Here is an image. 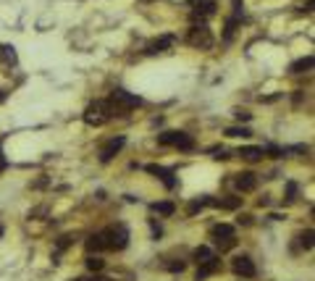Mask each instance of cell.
<instances>
[{"label":"cell","instance_id":"cell-1","mask_svg":"<svg viewBox=\"0 0 315 281\" xmlns=\"http://www.w3.org/2000/svg\"><path fill=\"white\" fill-rule=\"evenodd\" d=\"M110 116H113V108H110V103L105 100H95V103H89L87 110H84V124L87 126H103Z\"/></svg>","mask_w":315,"mask_h":281},{"label":"cell","instance_id":"cell-2","mask_svg":"<svg viewBox=\"0 0 315 281\" xmlns=\"http://www.w3.org/2000/svg\"><path fill=\"white\" fill-rule=\"evenodd\" d=\"M140 105H142V98L131 95V92H126V89H113L110 92V108H113V113H119V116H124L131 108H140Z\"/></svg>","mask_w":315,"mask_h":281},{"label":"cell","instance_id":"cell-3","mask_svg":"<svg viewBox=\"0 0 315 281\" xmlns=\"http://www.w3.org/2000/svg\"><path fill=\"white\" fill-rule=\"evenodd\" d=\"M158 142L166 147H176V150H194V139L187 132H163L158 137Z\"/></svg>","mask_w":315,"mask_h":281},{"label":"cell","instance_id":"cell-4","mask_svg":"<svg viewBox=\"0 0 315 281\" xmlns=\"http://www.w3.org/2000/svg\"><path fill=\"white\" fill-rule=\"evenodd\" d=\"M105 234V245L108 250H124L129 245V229L124 223H116V226H110L103 231Z\"/></svg>","mask_w":315,"mask_h":281},{"label":"cell","instance_id":"cell-5","mask_svg":"<svg viewBox=\"0 0 315 281\" xmlns=\"http://www.w3.org/2000/svg\"><path fill=\"white\" fill-rule=\"evenodd\" d=\"M187 42L192 45V48H202V50H208L213 48V34L205 24H192L189 34H187Z\"/></svg>","mask_w":315,"mask_h":281},{"label":"cell","instance_id":"cell-6","mask_svg":"<svg viewBox=\"0 0 315 281\" xmlns=\"http://www.w3.org/2000/svg\"><path fill=\"white\" fill-rule=\"evenodd\" d=\"M192 3H194V8H192V21H194V24H197V21H200V24H205V18L215 13V3H213V0H192Z\"/></svg>","mask_w":315,"mask_h":281},{"label":"cell","instance_id":"cell-7","mask_svg":"<svg viewBox=\"0 0 315 281\" xmlns=\"http://www.w3.org/2000/svg\"><path fill=\"white\" fill-rule=\"evenodd\" d=\"M126 145V137H113V139H108V142L100 147V160L108 163V160H113Z\"/></svg>","mask_w":315,"mask_h":281},{"label":"cell","instance_id":"cell-8","mask_svg":"<svg viewBox=\"0 0 315 281\" xmlns=\"http://www.w3.org/2000/svg\"><path fill=\"white\" fill-rule=\"evenodd\" d=\"M231 268H234L237 276H244V278H252V276H255V263H252L247 255H237L234 263H231Z\"/></svg>","mask_w":315,"mask_h":281},{"label":"cell","instance_id":"cell-9","mask_svg":"<svg viewBox=\"0 0 315 281\" xmlns=\"http://www.w3.org/2000/svg\"><path fill=\"white\" fill-rule=\"evenodd\" d=\"M147 171L150 174H155L158 179H161L163 184H166V190H176V176H173V171L171 168H163V166H147Z\"/></svg>","mask_w":315,"mask_h":281},{"label":"cell","instance_id":"cell-10","mask_svg":"<svg viewBox=\"0 0 315 281\" xmlns=\"http://www.w3.org/2000/svg\"><path fill=\"white\" fill-rule=\"evenodd\" d=\"M173 42H176L173 34H163V37H158V40H152V42L147 45V53H150V55H155V53H166L168 48H173Z\"/></svg>","mask_w":315,"mask_h":281},{"label":"cell","instance_id":"cell-11","mask_svg":"<svg viewBox=\"0 0 315 281\" xmlns=\"http://www.w3.org/2000/svg\"><path fill=\"white\" fill-rule=\"evenodd\" d=\"M234 184H237L239 192H252L255 186H258V176H255L252 171H244V174H237Z\"/></svg>","mask_w":315,"mask_h":281},{"label":"cell","instance_id":"cell-12","mask_svg":"<svg viewBox=\"0 0 315 281\" xmlns=\"http://www.w3.org/2000/svg\"><path fill=\"white\" fill-rule=\"evenodd\" d=\"M208 205H213V208H221V210H237V208L242 205V197H221V200H215V197H208Z\"/></svg>","mask_w":315,"mask_h":281},{"label":"cell","instance_id":"cell-13","mask_svg":"<svg viewBox=\"0 0 315 281\" xmlns=\"http://www.w3.org/2000/svg\"><path fill=\"white\" fill-rule=\"evenodd\" d=\"M210 237H213V242H218V239H231V237H234V226H231V223H215V226L210 229Z\"/></svg>","mask_w":315,"mask_h":281},{"label":"cell","instance_id":"cell-14","mask_svg":"<svg viewBox=\"0 0 315 281\" xmlns=\"http://www.w3.org/2000/svg\"><path fill=\"white\" fill-rule=\"evenodd\" d=\"M103 250H108V245H105V234L97 231V234H92V237L87 239V252L92 255V252H103Z\"/></svg>","mask_w":315,"mask_h":281},{"label":"cell","instance_id":"cell-15","mask_svg":"<svg viewBox=\"0 0 315 281\" xmlns=\"http://www.w3.org/2000/svg\"><path fill=\"white\" fill-rule=\"evenodd\" d=\"M218 268H221V260H218V257H210L208 263H202V266L197 268V281L208 278V276H210V273H215Z\"/></svg>","mask_w":315,"mask_h":281},{"label":"cell","instance_id":"cell-16","mask_svg":"<svg viewBox=\"0 0 315 281\" xmlns=\"http://www.w3.org/2000/svg\"><path fill=\"white\" fill-rule=\"evenodd\" d=\"M310 68H312V55L300 58V61L291 63V74H305V71H310Z\"/></svg>","mask_w":315,"mask_h":281},{"label":"cell","instance_id":"cell-17","mask_svg":"<svg viewBox=\"0 0 315 281\" xmlns=\"http://www.w3.org/2000/svg\"><path fill=\"white\" fill-rule=\"evenodd\" d=\"M237 155H242L244 160H260L265 153H263V147H239Z\"/></svg>","mask_w":315,"mask_h":281},{"label":"cell","instance_id":"cell-18","mask_svg":"<svg viewBox=\"0 0 315 281\" xmlns=\"http://www.w3.org/2000/svg\"><path fill=\"white\" fill-rule=\"evenodd\" d=\"M152 210L161 216H173L176 213V205L173 202H152Z\"/></svg>","mask_w":315,"mask_h":281},{"label":"cell","instance_id":"cell-19","mask_svg":"<svg viewBox=\"0 0 315 281\" xmlns=\"http://www.w3.org/2000/svg\"><path fill=\"white\" fill-rule=\"evenodd\" d=\"M210 257H215L210 247H197V250H194V260H197L200 266H202V263H208Z\"/></svg>","mask_w":315,"mask_h":281},{"label":"cell","instance_id":"cell-20","mask_svg":"<svg viewBox=\"0 0 315 281\" xmlns=\"http://www.w3.org/2000/svg\"><path fill=\"white\" fill-rule=\"evenodd\" d=\"M226 137H242V139H247V137H252V132L247 129V126H229L226 129Z\"/></svg>","mask_w":315,"mask_h":281},{"label":"cell","instance_id":"cell-21","mask_svg":"<svg viewBox=\"0 0 315 281\" xmlns=\"http://www.w3.org/2000/svg\"><path fill=\"white\" fill-rule=\"evenodd\" d=\"M87 268H89V271H103V268H105V260H103L100 255H89V257H87Z\"/></svg>","mask_w":315,"mask_h":281},{"label":"cell","instance_id":"cell-22","mask_svg":"<svg viewBox=\"0 0 315 281\" xmlns=\"http://www.w3.org/2000/svg\"><path fill=\"white\" fill-rule=\"evenodd\" d=\"M202 208H208V197H200V200H192L189 202V208H187V213L189 216H194V213H200Z\"/></svg>","mask_w":315,"mask_h":281},{"label":"cell","instance_id":"cell-23","mask_svg":"<svg viewBox=\"0 0 315 281\" xmlns=\"http://www.w3.org/2000/svg\"><path fill=\"white\" fill-rule=\"evenodd\" d=\"M237 24H239V18H237V16H231V18L226 21V32H223V40H226V42H231V37H234V29H237Z\"/></svg>","mask_w":315,"mask_h":281},{"label":"cell","instance_id":"cell-24","mask_svg":"<svg viewBox=\"0 0 315 281\" xmlns=\"http://www.w3.org/2000/svg\"><path fill=\"white\" fill-rule=\"evenodd\" d=\"M300 245H302L305 250H310V247H312V229H307V231H302V234H300Z\"/></svg>","mask_w":315,"mask_h":281},{"label":"cell","instance_id":"cell-25","mask_svg":"<svg viewBox=\"0 0 315 281\" xmlns=\"http://www.w3.org/2000/svg\"><path fill=\"white\" fill-rule=\"evenodd\" d=\"M286 200L291 202V200H297V184L294 181H289L286 184Z\"/></svg>","mask_w":315,"mask_h":281},{"label":"cell","instance_id":"cell-26","mask_svg":"<svg viewBox=\"0 0 315 281\" xmlns=\"http://www.w3.org/2000/svg\"><path fill=\"white\" fill-rule=\"evenodd\" d=\"M215 245L221 247V252H226V250H231V247L237 245V239H234V237H231V239H218Z\"/></svg>","mask_w":315,"mask_h":281},{"label":"cell","instance_id":"cell-27","mask_svg":"<svg viewBox=\"0 0 315 281\" xmlns=\"http://www.w3.org/2000/svg\"><path fill=\"white\" fill-rule=\"evenodd\" d=\"M69 245H71V237H61V239H58V247H55V257H58L66 247H69Z\"/></svg>","mask_w":315,"mask_h":281},{"label":"cell","instance_id":"cell-28","mask_svg":"<svg viewBox=\"0 0 315 281\" xmlns=\"http://www.w3.org/2000/svg\"><path fill=\"white\" fill-rule=\"evenodd\" d=\"M0 55H3L6 61H11V63L16 61V53H13V48H0Z\"/></svg>","mask_w":315,"mask_h":281},{"label":"cell","instance_id":"cell-29","mask_svg":"<svg viewBox=\"0 0 315 281\" xmlns=\"http://www.w3.org/2000/svg\"><path fill=\"white\" fill-rule=\"evenodd\" d=\"M166 268H168V271H173V273H176V271H179V273H182V271L187 268V263H184V260H179V263H168Z\"/></svg>","mask_w":315,"mask_h":281},{"label":"cell","instance_id":"cell-30","mask_svg":"<svg viewBox=\"0 0 315 281\" xmlns=\"http://www.w3.org/2000/svg\"><path fill=\"white\" fill-rule=\"evenodd\" d=\"M234 116H237L239 121H250L252 119V113H247V110H234Z\"/></svg>","mask_w":315,"mask_h":281},{"label":"cell","instance_id":"cell-31","mask_svg":"<svg viewBox=\"0 0 315 281\" xmlns=\"http://www.w3.org/2000/svg\"><path fill=\"white\" fill-rule=\"evenodd\" d=\"M150 229H152V237H155V239H158V237H161V234H163L161 223H155V221H150Z\"/></svg>","mask_w":315,"mask_h":281},{"label":"cell","instance_id":"cell-32","mask_svg":"<svg viewBox=\"0 0 315 281\" xmlns=\"http://www.w3.org/2000/svg\"><path fill=\"white\" fill-rule=\"evenodd\" d=\"M210 153H213V158H229L226 155V147H213Z\"/></svg>","mask_w":315,"mask_h":281},{"label":"cell","instance_id":"cell-33","mask_svg":"<svg viewBox=\"0 0 315 281\" xmlns=\"http://www.w3.org/2000/svg\"><path fill=\"white\" fill-rule=\"evenodd\" d=\"M239 223H244V226H250V223H252V218H250V216H242V218H239Z\"/></svg>","mask_w":315,"mask_h":281},{"label":"cell","instance_id":"cell-34","mask_svg":"<svg viewBox=\"0 0 315 281\" xmlns=\"http://www.w3.org/2000/svg\"><path fill=\"white\" fill-rule=\"evenodd\" d=\"M6 168V160H3V155H0V171H3Z\"/></svg>","mask_w":315,"mask_h":281},{"label":"cell","instance_id":"cell-35","mask_svg":"<svg viewBox=\"0 0 315 281\" xmlns=\"http://www.w3.org/2000/svg\"><path fill=\"white\" fill-rule=\"evenodd\" d=\"M0 155H3V153H0Z\"/></svg>","mask_w":315,"mask_h":281}]
</instances>
